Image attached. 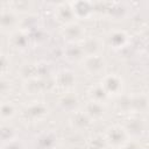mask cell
<instances>
[{
    "mask_svg": "<svg viewBox=\"0 0 149 149\" xmlns=\"http://www.w3.org/2000/svg\"><path fill=\"white\" fill-rule=\"evenodd\" d=\"M104 139L108 147L120 149L129 140V136L122 126H112L106 130Z\"/></svg>",
    "mask_w": 149,
    "mask_h": 149,
    "instance_id": "obj_1",
    "label": "cell"
},
{
    "mask_svg": "<svg viewBox=\"0 0 149 149\" xmlns=\"http://www.w3.org/2000/svg\"><path fill=\"white\" fill-rule=\"evenodd\" d=\"M120 149H141V146H140L139 142H136V141L129 139Z\"/></svg>",
    "mask_w": 149,
    "mask_h": 149,
    "instance_id": "obj_29",
    "label": "cell"
},
{
    "mask_svg": "<svg viewBox=\"0 0 149 149\" xmlns=\"http://www.w3.org/2000/svg\"><path fill=\"white\" fill-rule=\"evenodd\" d=\"M100 84L105 88V91L108 94V97L109 95L118 97V95L122 94L123 80L118 74H106V76H104V78H102Z\"/></svg>",
    "mask_w": 149,
    "mask_h": 149,
    "instance_id": "obj_5",
    "label": "cell"
},
{
    "mask_svg": "<svg viewBox=\"0 0 149 149\" xmlns=\"http://www.w3.org/2000/svg\"><path fill=\"white\" fill-rule=\"evenodd\" d=\"M129 38L126 31L123 30H113L107 36V43L113 49H121L127 45Z\"/></svg>",
    "mask_w": 149,
    "mask_h": 149,
    "instance_id": "obj_14",
    "label": "cell"
},
{
    "mask_svg": "<svg viewBox=\"0 0 149 149\" xmlns=\"http://www.w3.org/2000/svg\"><path fill=\"white\" fill-rule=\"evenodd\" d=\"M70 125L73 129L81 132V130H87L88 128H91V126L93 125V120L84 111L77 109L76 112L71 114Z\"/></svg>",
    "mask_w": 149,
    "mask_h": 149,
    "instance_id": "obj_9",
    "label": "cell"
},
{
    "mask_svg": "<svg viewBox=\"0 0 149 149\" xmlns=\"http://www.w3.org/2000/svg\"><path fill=\"white\" fill-rule=\"evenodd\" d=\"M16 136L15 129L10 126V125H1L0 126V140L6 142H9L12 140H14Z\"/></svg>",
    "mask_w": 149,
    "mask_h": 149,
    "instance_id": "obj_24",
    "label": "cell"
},
{
    "mask_svg": "<svg viewBox=\"0 0 149 149\" xmlns=\"http://www.w3.org/2000/svg\"><path fill=\"white\" fill-rule=\"evenodd\" d=\"M88 97L90 100L95 101V102H100V104H105L106 100L108 99V94L106 93L105 88L102 87V85L100 83L92 85L88 90Z\"/></svg>",
    "mask_w": 149,
    "mask_h": 149,
    "instance_id": "obj_19",
    "label": "cell"
},
{
    "mask_svg": "<svg viewBox=\"0 0 149 149\" xmlns=\"http://www.w3.org/2000/svg\"><path fill=\"white\" fill-rule=\"evenodd\" d=\"M9 42L13 45V48L24 49L29 42V38H28V35L23 30H15L12 33Z\"/></svg>",
    "mask_w": 149,
    "mask_h": 149,
    "instance_id": "obj_20",
    "label": "cell"
},
{
    "mask_svg": "<svg viewBox=\"0 0 149 149\" xmlns=\"http://www.w3.org/2000/svg\"><path fill=\"white\" fill-rule=\"evenodd\" d=\"M65 57L71 62H81L85 56L79 44H69L65 49Z\"/></svg>",
    "mask_w": 149,
    "mask_h": 149,
    "instance_id": "obj_22",
    "label": "cell"
},
{
    "mask_svg": "<svg viewBox=\"0 0 149 149\" xmlns=\"http://www.w3.org/2000/svg\"><path fill=\"white\" fill-rule=\"evenodd\" d=\"M83 69L92 76H99L102 74L106 70V61L101 55H94V56H85L81 61Z\"/></svg>",
    "mask_w": 149,
    "mask_h": 149,
    "instance_id": "obj_2",
    "label": "cell"
},
{
    "mask_svg": "<svg viewBox=\"0 0 149 149\" xmlns=\"http://www.w3.org/2000/svg\"><path fill=\"white\" fill-rule=\"evenodd\" d=\"M58 105L61 106V108L65 112H76L78 109L79 106V99L78 97L72 93V92H65L64 94H62L58 99Z\"/></svg>",
    "mask_w": 149,
    "mask_h": 149,
    "instance_id": "obj_11",
    "label": "cell"
},
{
    "mask_svg": "<svg viewBox=\"0 0 149 149\" xmlns=\"http://www.w3.org/2000/svg\"><path fill=\"white\" fill-rule=\"evenodd\" d=\"M2 149H24L23 147V143L16 139L9 141V142H6L2 147Z\"/></svg>",
    "mask_w": 149,
    "mask_h": 149,
    "instance_id": "obj_28",
    "label": "cell"
},
{
    "mask_svg": "<svg viewBox=\"0 0 149 149\" xmlns=\"http://www.w3.org/2000/svg\"><path fill=\"white\" fill-rule=\"evenodd\" d=\"M55 15H56L57 20L61 23H63L64 26L65 24H69V23H72L76 20L74 14L72 12V8L70 6V2H68V3H65V2L59 3L57 6V8H56Z\"/></svg>",
    "mask_w": 149,
    "mask_h": 149,
    "instance_id": "obj_13",
    "label": "cell"
},
{
    "mask_svg": "<svg viewBox=\"0 0 149 149\" xmlns=\"http://www.w3.org/2000/svg\"><path fill=\"white\" fill-rule=\"evenodd\" d=\"M16 113V108L14 104L10 101H5L0 104V118L2 120H9L12 119Z\"/></svg>",
    "mask_w": 149,
    "mask_h": 149,
    "instance_id": "obj_23",
    "label": "cell"
},
{
    "mask_svg": "<svg viewBox=\"0 0 149 149\" xmlns=\"http://www.w3.org/2000/svg\"><path fill=\"white\" fill-rule=\"evenodd\" d=\"M9 71V59L6 55L0 54V77H3Z\"/></svg>",
    "mask_w": 149,
    "mask_h": 149,
    "instance_id": "obj_27",
    "label": "cell"
},
{
    "mask_svg": "<svg viewBox=\"0 0 149 149\" xmlns=\"http://www.w3.org/2000/svg\"><path fill=\"white\" fill-rule=\"evenodd\" d=\"M70 6L72 8V12L74 14L76 19L85 20L93 15L94 13V5L87 1H76L70 2Z\"/></svg>",
    "mask_w": 149,
    "mask_h": 149,
    "instance_id": "obj_10",
    "label": "cell"
},
{
    "mask_svg": "<svg viewBox=\"0 0 149 149\" xmlns=\"http://www.w3.org/2000/svg\"><path fill=\"white\" fill-rule=\"evenodd\" d=\"M40 65L38 64H33V63H27L23 64L22 68L20 69V76L24 80H29L36 77H40Z\"/></svg>",
    "mask_w": 149,
    "mask_h": 149,
    "instance_id": "obj_21",
    "label": "cell"
},
{
    "mask_svg": "<svg viewBox=\"0 0 149 149\" xmlns=\"http://www.w3.org/2000/svg\"><path fill=\"white\" fill-rule=\"evenodd\" d=\"M116 108L121 113H130V95L120 94L116 100Z\"/></svg>",
    "mask_w": 149,
    "mask_h": 149,
    "instance_id": "obj_25",
    "label": "cell"
},
{
    "mask_svg": "<svg viewBox=\"0 0 149 149\" xmlns=\"http://www.w3.org/2000/svg\"><path fill=\"white\" fill-rule=\"evenodd\" d=\"M122 127L125 128V130L128 134L129 139H130V136L134 137V139L140 137L146 132V122H144V120L142 118H140V116H136V115L129 118Z\"/></svg>",
    "mask_w": 149,
    "mask_h": 149,
    "instance_id": "obj_7",
    "label": "cell"
},
{
    "mask_svg": "<svg viewBox=\"0 0 149 149\" xmlns=\"http://www.w3.org/2000/svg\"><path fill=\"white\" fill-rule=\"evenodd\" d=\"M12 91V83L7 78L0 77V97H6Z\"/></svg>",
    "mask_w": 149,
    "mask_h": 149,
    "instance_id": "obj_26",
    "label": "cell"
},
{
    "mask_svg": "<svg viewBox=\"0 0 149 149\" xmlns=\"http://www.w3.org/2000/svg\"><path fill=\"white\" fill-rule=\"evenodd\" d=\"M148 108V99L146 94L130 95V113H146Z\"/></svg>",
    "mask_w": 149,
    "mask_h": 149,
    "instance_id": "obj_18",
    "label": "cell"
},
{
    "mask_svg": "<svg viewBox=\"0 0 149 149\" xmlns=\"http://www.w3.org/2000/svg\"><path fill=\"white\" fill-rule=\"evenodd\" d=\"M84 112L94 121V120H99L101 119L105 113H106V108H105V104H100V102H95L90 100L88 102L85 104L84 106Z\"/></svg>",
    "mask_w": 149,
    "mask_h": 149,
    "instance_id": "obj_15",
    "label": "cell"
},
{
    "mask_svg": "<svg viewBox=\"0 0 149 149\" xmlns=\"http://www.w3.org/2000/svg\"><path fill=\"white\" fill-rule=\"evenodd\" d=\"M35 141L38 149H54L57 144V136L52 132H44L40 134Z\"/></svg>",
    "mask_w": 149,
    "mask_h": 149,
    "instance_id": "obj_16",
    "label": "cell"
},
{
    "mask_svg": "<svg viewBox=\"0 0 149 149\" xmlns=\"http://www.w3.org/2000/svg\"><path fill=\"white\" fill-rule=\"evenodd\" d=\"M48 107L43 102H34L27 105L22 109V116L24 120H29L30 122H36L44 119L48 115Z\"/></svg>",
    "mask_w": 149,
    "mask_h": 149,
    "instance_id": "obj_4",
    "label": "cell"
},
{
    "mask_svg": "<svg viewBox=\"0 0 149 149\" xmlns=\"http://www.w3.org/2000/svg\"><path fill=\"white\" fill-rule=\"evenodd\" d=\"M62 36L69 44H79L86 37L84 27L76 22L65 24L62 29Z\"/></svg>",
    "mask_w": 149,
    "mask_h": 149,
    "instance_id": "obj_3",
    "label": "cell"
},
{
    "mask_svg": "<svg viewBox=\"0 0 149 149\" xmlns=\"http://www.w3.org/2000/svg\"><path fill=\"white\" fill-rule=\"evenodd\" d=\"M55 84L63 90H70L76 84V76L70 70H62L56 74Z\"/></svg>",
    "mask_w": 149,
    "mask_h": 149,
    "instance_id": "obj_12",
    "label": "cell"
},
{
    "mask_svg": "<svg viewBox=\"0 0 149 149\" xmlns=\"http://www.w3.org/2000/svg\"><path fill=\"white\" fill-rule=\"evenodd\" d=\"M84 56H94L100 55L102 51V41L97 36H88L85 37L79 43Z\"/></svg>",
    "mask_w": 149,
    "mask_h": 149,
    "instance_id": "obj_8",
    "label": "cell"
},
{
    "mask_svg": "<svg viewBox=\"0 0 149 149\" xmlns=\"http://www.w3.org/2000/svg\"><path fill=\"white\" fill-rule=\"evenodd\" d=\"M24 90L29 94H41L47 90L45 79L43 77H36V78L26 80Z\"/></svg>",
    "mask_w": 149,
    "mask_h": 149,
    "instance_id": "obj_17",
    "label": "cell"
},
{
    "mask_svg": "<svg viewBox=\"0 0 149 149\" xmlns=\"http://www.w3.org/2000/svg\"><path fill=\"white\" fill-rule=\"evenodd\" d=\"M19 26L17 14L9 8L0 9V29L2 31H15Z\"/></svg>",
    "mask_w": 149,
    "mask_h": 149,
    "instance_id": "obj_6",
    "label": "cell"
}]
</instances>
